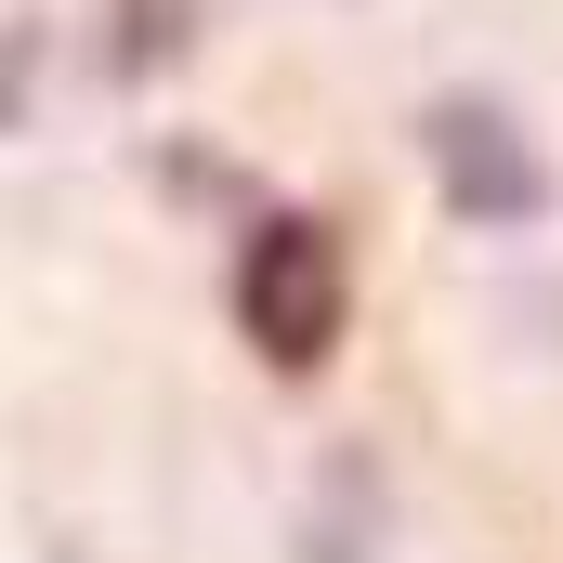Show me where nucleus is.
Here are the masks:
<instances>
[{
	"label": "nucleus",
	"instance_id": "obj_1",
	"mask_svg": "<svg viewBox=\"0 0 563 563\" xmlns=\"http://www.w3.org/2000/svg\"><path fill=\"white\" fill-rule=\"evenodd\" d=\"M341 314H354V276H341V236L328 223H301V210H276L250 250H236V328L263 341V367H328L341 354Z\"/></svg>",
	"mask_w": 563,
	"mask_h": 563
},
{
	"label": "nucleus",
	"instance_id": "obj_2",
	"mask_svg": "<svg viewBox=\"0 0 563 563\" xmlns=\"http://www.w3.org/2000/svg\"><path fill=\"white\" fill-rule=\"evenodd\" d=\"M420 157H432V184H445V210L485 223V236H511V223L551 210V157L525 144L511 106H485V92H445V106L420 119Z\"/></svg>",
	"mask_w": 563,
	"mask_h": 563
}]
</instances>
